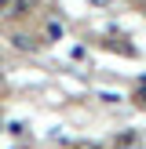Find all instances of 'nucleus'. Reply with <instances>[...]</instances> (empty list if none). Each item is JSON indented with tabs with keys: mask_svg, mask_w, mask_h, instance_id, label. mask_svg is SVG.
I'll use <instances>...</instances> for the list:
<instances>
[{
	"mask_svg": "<svg viewBox=\"0 0 146 149\" xmlns=\"http://www.w3.org/2000/svg\"><path fill=\"white\" fill-rule=\"evenodd\" d=\"M113 149H142V138H139L135 131H121V135L113 138Z\"/></svg>",
	"mask_w": 146,
	"mask_h": 149,
	"instance_id": "obj_1",
	"label": "nucleus"
},
{
	"mask_svg": "<svg viewBox=\"0 0 146 149\" xmlns=\"http://www.w3.org/2000/svg\"><path fill=\"white\" fill-rule=\"evenodd\" d=\"M11 44H15L18 51H36V40H33V36H26V33H15Z\"/></svg>",
	"mask_w": 146,
	"mask_h": 149,
	"instance_id": "obj_2",
	"label": "nucleus"
},
{
	"mask_svg": "<svg viewBox=\"0 0 146 149\" xmlns=\"http://www.w3.org/2000/svg\"><path fill=\"white\" fill-rule=\"evenodd\" d=\"M22 7H26L22 0H0V18H7V15H18Z\"/></svg>",
	"mask_w": 146,
	"mask_h": 149,
	"instance_id": "obj_3",
	"label": "nucleus"
},
{
	"mask_svg": "<svg viewBox=\"0 0 146 149\" xmlns=\"http://www.w3.org/2000/svg\"><path fill=\"white\" fill-rule=\"evenodd\" d=\"M73 149H102V146H99V142H77Z\"/></svg>",
	"mask_w": 146,
	"mask_h": 149,
	"instance_id": "obj_4",
	"label": "nucleus"
},
{
	"mask_svg": "<svg viewBox=\"0 0 146 149\" xmlns=\"http://www.w3.org/2000/svg\"><path fill=\"white\" fill-rule=\"evenodd\" d=\"M0 73H4V62H0Z\"/></svg>",
	"mask_w": 146,
	"mask_h": 149,
	"instance_id": "obj_5",
	"label": "nucleus"
}]
</instances>
